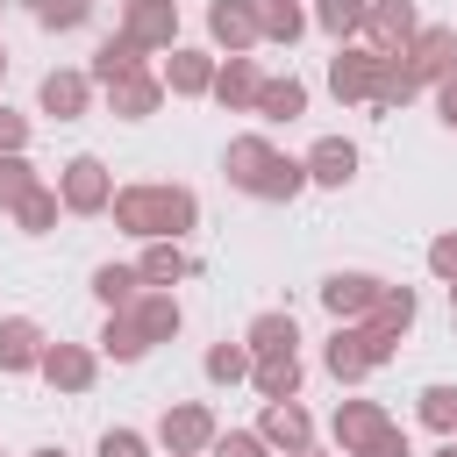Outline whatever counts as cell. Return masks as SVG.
<instances>
[{"mask_svg":"<svg viewBox=\"0 0 457 457\" xmlns=\"http://www.w3.org/2000/svg\"><path fill=\"white\" fill-rule=\"evenodd\" d=\"M114 228L121 236H136V243H179L193 221H200V200H193V186H171V179H136V186H114Z\"/></svg>","mask_w":457,"mask_h":457,"instance_id":"cell-1","label":"cell"},{"mask_svg":"<svg viewBox=\"0 0 457 457\" xmlns=\"http://www.w3.org/2000/svg\"><path fill=\"white\" fill-rule=\"evenodd\" d=\"M393 350H400V336H386L378 321H336V336L321 343V364L336 386H364L378 364H393Z\"/></svg>","mask_w":457,"mask_h":457,"instance_id":"cell-2","label":"cell"},{"mask_svg":"<svg viewBox=\"0 0 457 457\" xmlns=\"http://www.w3.org/2000/svg\"><path fill=\"white\" fill-rule=\"evenodd\" d=\"M57 200H64V214H107L114 207V171L93 150H79V157L57 164Z\"/></svg>","mask_w":457,"mask_h":457,"instance_id":"cell-3","label":"cell"},{"mask_svg":"<svg viewBox=\"0 0 457 457\" xmlns=\"http://www.w3.org/2000/svg\"><path fill=\"white\" fill-rule=\"evenodd\" d=\"M214 436H221V421H214L207 400H171V407L157 414V443H164L171 457H207Z\"/></svg>","mask_w":457,"mask_h":457,"instance_id":"cell-4","label":"cell"},{"mask_svg":"<svg viewBox=\"0 0 457 457\" xmlns=\"http://www.w3.org/2000/svg\"><path fill=\"white\" fill-rule=\"evenodd\" d=\"M378 50L371 43H336V57H328V93L343 100V107H371V93H378Z\"/></svg>","mask_w":457,"mask_h":457,"instance_id":"cell-5","label":"cell"},{"mask_svg":"<svg viewBox=\"0 0 457 457\" xmlns=\"http://www.w3.org/2000/svg\"><path fill=\"white\" fill-rule=\"evenodd\" d=\"M414 36H421V14H414V0H371V7H364V29H357V43H371L378 57H400Z\"/></svg>","mask_w":457,"mask_h":457,"instance_id":"cell-6","label":"cell"},{"mask_svg":"<svg viewBox=\"0 0 457 457\" xmlns=\"http://www.w3.org/2000/svg\"><path fill=\"white\" fill-rule=\"evenodd\" d=\"M207 36H214V50H228V57H250V50L264 43L257 0H207Z\"/></svg>","mask_w":457,"mask_h":457,"instance_id":"cell-7","label":"cell"},{"mask_svg":"<svg viewBox=\"0 0 457 457\" xmlns=\"http://www.w3.org/2000/svg\"><path fill=\"white\" fill-rule=\"evenodd\" d=\"M378 293H386L378 271H328V278H321V307H328L336 321H364V314L378 307Z\"/></svg>","mask_w":457,"mask_h":457,"instance_id":"cell-8","label":"cell"},{"mask_svg":"<svg viewBox=\"0 0 457 457\" xmlns=\"http://www.w3.org/2000/svg\"><path fill=\"white\" fill-rule=\"evenodd\" d=\"M214 50H193V43H171V57H164V93H179V100H207L214 93Z\"/></svg>","mask_w":457,"mask_h":457,"instance_id":"cell-9","label":"cell"},{"mask_svg":"<svg viewBox=\"0 0 457 457\" xmlns=\"http://www.w3.org/2000/svg\"><path fill=\"white\" fill-rule=\"evenodd\" d=\"M36 107H43L50 121H79V114L93 107V71H71V64L43 71V86H36Z\"/></svg>","mask_w":457,"mask_h":457,"instance_id":"cell-10","label":"cell"},{"mask_svg":"<svg viewBox=\"0 0 457 457\" xmlns=\"http://www.w3.org/2000/svg\"><path fill=\"white\" fill-rule=\"evenodd\" d=\"M271 164H278V143L271 136H228V150H221V179L236 193H257Z\"/></svg>","mask_w":457,"mask_h":457,"instance_id":"cell-11","label":"cell"},{"mask_svg":"<svg viewBox=\"0 0 457 457\" xmlns=\"http://www.w3.org/2000/svg\"><path fill=\"white\" fill-rule=\"evenodd\" d=\"M328 428H336V450H343V457H364V450H371V443L393 428V414H386L378 400H343Z\"/></svg>","mask_w":457,"mask_h":457,"instance_id":"cell-12","label":"cell"},{"mask_svg":"<svg viewBox=\"0 0 457 457\" xmlns=\"http://www.w3.org/2000/svg\"><path fill=\"white\" fill-rule=\"evenodd\" d=\"M257 93H264V71H257V57H221L214 64V107H228V114H257Z\"/></svg>","mask_w":457,"mask_h":457,"instance_id":"cell-13","label":"cell"},{"mask_svg":"<svg viewBox=\"0 0 457 457\" xmlns=\"http://www.w3.org/2000/svg\"><path fill=\"white\" fill-rule=\"evenodd\" d=\"M107 93V114L114 121H150L157 107H164V79L157 71H121L114 86H100Z\"/></svg>","mask_w":457,"mask_h":457,"instance_id":"cell-14","label":"cell"},{"mask_svg":"<svg viewBox=\"0 0 457 457\" xmlns=\"http://www.w3.org/2000/svg\"><path fill=\"white\" fill-rule=\"evenodd\" d=\"M257 436H264L278 457H293V450H307V443H314V414H307L300 400H264V414H257Z\"/></svg>","mask_w":457,"mask_h":457,"instance_id":"cell-15","label":"cell"},{"mask_svg":"<svg viewBox=\"0 0 457 457\" xmlns=\"http://www.w3.org/2000/svg\"><path fill=\"white\" fill-rule=\"evenodd\" d=\"M407 64H414V79H421V86L457 79V29H443V21L428 29V21H421V36L407 43Z\"/></svg>","mask_w":457,"mask_h":457,"instance_id":"cell-16","label":"cell"},{"mask_svg":"<svg viewBox=\"0 0 457 457\" xmlns=\"http://www.w3.org/2000/svg\"><path fill=\"white\" fill-rule=\"evenodd\" d=\"M121 29L143 50H171L179 43V0H121Z\"/></svg>","mask_w":457,"mask_h":457,"instance_id":"cell-17","label":"cell"},{"mask_svg":"<svg viewBox=\"0 0 457 457\" xmlns=\"http://www.w3.org/2000/svg\"><path fill=\"white\" fill-rule=\"evenodd\" d=\"M36 371H43L57 393H86V386L100 378V350H86V343H50Z\"/></svg>","mask_w":457,"mask_h":457,"instance_id":"cell-18","label":"cell"},{"mask_svg":"<svg viewBox=\"0 0 457 457\" xmlns=\"http://www.w3.org/2000/svg\"><path fill=\"white\" fill-rule=\"evenodd\" d=\"M93 350H100V357H114V364H136V357H150L157 343L143 336V321H136V307H107V321H100V336H93Z\"/></svg>","mask_w":457,"mask_h":457,"instance_id":"cell-19","label":"cell"},{"mask_svg":"<svg viewBox=\"0 0 457 457\" xmlns=\"http://www.w3.org/2000/svg\"><path fill=\"white\" fill-rule=\"evenodd\" d=\"M43 350H50V336H43L29 314H0V371H7V378H14V371H36Z\"/></svg>","mask_w":457,"mask_h":457,"instance_id":"cell-20","label":"cell"},{"mask_svg":"<svg viewBox=\"0 0 457 457\" xmlns=\"http://www.w3.org/2000/svg\"><path fill=\"white\" fill-rule=\"evenodd\" d=\"M300 164H307V179H314V186H336V193H343V186L357 179V143H350V136H321Z\"/></svg>","mask_w":457,"mask_h":457,"instance_id":"cell-21","label":"cell"},{"mask_svg":"<svg viewBox=\"0 0 457 457\" xmlns=\"http://www.w3.org/2000/svg\"><path fill=\"white\" fill-rule=\"evenodd\" d=\"M129 307H136V321H143V336H150V343H171V336L186 328V307H179V293H171V286H143Z\"/></svg>","mask_w":457,"mask_h":457,"instance_id":"cell-22","label":"cell"},{"mask_svg":"<svg viewBox=\"0 0 457 457\" xmlns=\"http://www.w3.org/2000/svg\"><path fill=\"white\" fill-rule=\"evenodd\" d=\"M300 378H307L300 350H278V357H257V364H250V386H257V400H300Z\"/></svg>","mask_w":457,"mask_h":457,"instance_id":"cell-23","label":"cell"},{"mask_svg":"<svg viewBox=\"0 0 457 457\" xmlns=\"http://www.w3.org/2000/svg\"><path fill=\"white\" fill-rule=\"evenodd\" d=\"M143 57H150V50H143L129 29H114V36L93 50V64H86V71H93V86H114L121 71H143Z\"/></svg>","mask_w":457,"mask_h":457,"instance_id":"cell-24","label":"cell"},{"mask_svg":"<svg viewBox=\"0 0 457 457\" xmlns=\"http://www.w3.org/2000/svg\"><path fill=\"white\" fill-rule=\"evenodd\" d=\"M243 343L257 350V357H278V350H300V321L286 314V307H264L250 328H243Z\"/></svg>","mask_w":457,"mask_h":457,"instance_id":"cell-25","label":"cell"},{"mask_svg":"<svg viewBox=\"0 0 457 457\" xmlns=\"http://www.w3.org/2000/svg\"><path fill=\"white\" fill-rule=\"evenodd\" d=\"M257 21H264V43H278V50H293V43L314 29V14H307L300 0H257Z\"/></svg>","mask_w":457,"mask_h":457,"instance_id":"cell-26","label":"cell"},{"mask_svg":"<svg viewBox=\"0 0 457 457\" xmlns=\"http://www.w3.org/2000/svg\"><path fill=\"white\" fill-rule=\"evenodd\" d=\"M136 271H143V286H179V278H193V257L179 250V243H143V257H136Z\"/></svg>","mask_w":457,"mask_h":457,"instance_id":"cell-27","label":"cell"},{"mask_svg":"<svg viewBox=\"0 0 457 457\" xmlns=\"http://www.w3.org/2000/svg\"><path fill=\"white\" fill-rule=\"evenodd\" d=\"M414 93H421V79H414L407 50H400V57H386V64H378V93H371V107H378V114H393V107H407Z\"/></svg>","mask_w":457,"mask_h":457,"instance_id":"cell-28","label":"cell"},{"mask_svg":"<svg viewBox=\"0 0 457 457\" xmlns=\"http://www.w3.org/2000/svg\"><path fill=\"white\" fill-rule=\"evenodd\" d=\"M307 114V86L286 71V79H264V93H257V121H300Z\"/></svg>","mask_w":457,"mask_h":457,"instance_id":"cell-29","label":"cell"},{"mask_svg":"<svg viewBox=\"0 0 457 457\" xmlns=\"http://www.w3.org/2000/svg\"><path fill=\"white\" fill-rule=\"evenodd\" d=\"M307 186H314V179H307V164H300V157H286V150H278V164H271V171H264V186H257V193H250V200H264V207H286V200H300V193H307Z\"/></svg>","mask_w":457,"mask_h":457,"instance_id":"cell-30","label":"cell"},{"mask_svg":"<svg viewBox=\"0 0 457 457\" xmlns=\"http://www.w3.org/2000/svg\"><path fill=\"white\" fill-rule=\"evenodd\" d=\"M250 364H257V350H250V343H214V350L200 357L207 386H243V378H250Z\"/></svg>","mask_w":457,"mask_h":457,"instance_id":"cell-31","label":"cell"},{"mask_svg":"<svg viewBox=\"0 0 457 457\" xmlns=\"http://www.w3.org/2000/svg\"><path fill=\"white\" fill-rule=\"evenodd\" d=\"M143 293V271L136 264H93V300L100 307H129Z\"/></svg>","mask_w":457,"mask_h":457,"instance_id":"cell-32","label":"cell"},{"mask_svg":"<svg viewBox=\"0 0 457 457\" xmlns=\"http://www.w3.org/2000/svg\"><path fill=\"white\" fill-rule=\"evenodd\" d=\"M414 314H421V300H414V286H386V293H378V307H371L364 321H378L386 336H407V328H414Z\"/></svg>","mask_w":457,"mask_h":457,"instance_id":"cell-33","label":"cell"},{"mask_svg":"<svg viewBox=\"0 0 457 457\" xmlns=\"http://www.w3.org/2000/svg\"><path fill=\"white\" fill-rule=\"evenodd\" d=\"M364 7H371V0H314V29H321V36H336V43H357Z\"/></svg>","mask_w":457,"mask_h":457,"instance_id":"cell-34","label":"cell"},{"mask_svg":"<svg viewBox=\"0 0 457 457\" xmlns=\"http://www.w3.org/2000/svg\"><path fill=\"white\" fill-rule=\"evenodd\" d=\"M43 186V171L29 164V150H14V157H0V214H14L29 193Z\"/></svg>","mask_w":457,"mask_h":457,"instance_id":"cell-35","label":"cell"},{"mask_svg":"<svg viewBox=\"0 0 457 457\" xmlns=\"http://www.w3.org/2000/svg\"><path fill=\"white\" fill-rule=\"evenodd\" d=\"M57 214H64L57 186H36V193L14 207V228H21V236H50V228H57Z\"/></svg>","mask_w":457,"mask_h":457,"instance_id":"cell-36","label":"cell"},{"mask_svg":"<svg viewBox=\"0 0 457 457\" xmlns=\"http://www.w3.org/2000/svg\"><path fill=\"white\" fill-rule=\"evenodd\" d=\"M29 14H36V29L64 36V29H86L93 21V0H29Z\"/></svg>","mask_w":457,"mask_h":457,"instance_id":"cell-37","label":"cell"},{"mask_svg":"<svg viewBox=\"0 0 457 457\" xmlns=\"http://www.w3.org/2000/svg\"><path fill=\"white\" fill-rule=\"evenodd\" d=\"M414 414H421V421H428L436 436H457V386H421Z\"/></svg>","mask_w":457,"mask_h":457,"instance_id":"cell-38","label":"cell"},{"mask_svg":"<svg viewBox=\"0 0 457 457\" xmlns=\"http://www.w3.org/2000/svg\"><path fill=\"white\" fill-rule=\"evenodd\" d=\"M207 457H278V450H271V443H264L257 428H221Z\"/></svg>","mask_w":457,"mask_h":457,"instance_id":"cell-39","label":"cell"},{"mask_svg":"<svg viewBox=\"0 0 457 457\" xmlns=\"http://www.w3.org/2000/svg\"><path fill=\"white\" fill-rule=\"evenodd\" d=\"M93 457H150V436H143V428H107Z\"/></svg>","mask_w":457,"mask_h":457,"instance_id":"cell-40","label":"cell"},{"mask_svg":"<svg viewBox=\"0 0 457 457\" xmlns=\"http://www.w3.org/2000/svg\"><path fill=\"white\" fill-rule=\"evenodd\" d=\"M428 271L450 286L457 278V228H443V236H428Z\"/></svg>","mask_w":457,"mask_h":457,"instance_id":"cell-41","label":"cell"},{"mask_svg":"<svg viewBox=\"0 0 457 457\" xmlns=\"http://www.w3.org/2000/svg\"><path fill=\"white\" fill-rule=\"evenodd\" d=\"M29 136H36V129H29V114H14V107L0 100V157H14V150H29Z\"/></svg>","mask_w":457,"mask_h":457,"instance_id":"cell-42","label":"cell"},{"mask_svg":"<svg viewBox=\"0 0 457 457\" xmlns=\"http://www.w3.org/2000/svg\"><path fill=\"white\" fill-rule=\"evenodd\" d=\"M436 121H443V129H457V79H443V86H436Z\"/></svg>","mask_w":457,"mask_h":457,"instance_id":"cell-43","label":"cell"},{"mask_svg":"<svg viewBox=\"0 0 457 457\" xmlns=\"http://www.w3.org/2000/svg\"><path fill=\"white\" fill-rule=\"evenodd\" d=\"M364 457H407V436H400V421H393V428H386V436H378Z\"/></svg>","mask_w":457,"mask_h":457,"instance_id":"cell-44","label":"cell"},{"mask_svg":"<svg viewBox=\"0 0 457 457\" xmlns=\"http://www.w3.org/2000/svg\"><path fill=\"white\" fill-rule=\"evenodd\" d=\"M428 457H457V436H443V443H436V450H428Z\"/></svg>","mask_w":457,"mask_h":457,"instance_id":"cell-45","label":"cell"},{"mask_svg":"<svg viewBox=\"0 0 457 457\" xmlns=\"http://www.w3.org/2000/svg\"><path fill=\"white\" fill-rule=\"evenodd\" d=\"M29 457H64V450H57V443H43V450H29Z\"/></svg>","mask_w":457,"mask_h":457,"instance_id":"cell-46","label":"cell"},{"mask_svg":"<svg viewBox=\"0 0 457 457\" xmlns=\"http://www.w3.org/2000/svg\"><path fill=\"white\" fill-rule=\"evenodd\" d=\"M293 457H321V450H314V443H307V450H293Z\"/></svg>","mask_w":457,"mask_h":457,"instance_id":"cell-47","label":"cell"},{"mask_svg":"<svg viewBox=\"0 0 457 457\" xmlns=\"http://www.w3.org/2000/svg\"><path fill=\"white\" fill-rule=\"evenodd\" d=\"M450 314H457V278H450Z\"/></svg>","mask_w":457,"mask_h":457,"instance_id":"cell-48","label":"cell"},{"mask_svg":"<svg viewBox=\"0 0 457 457\" xmlns=\"http://www.w3.org/2000/svg\"><path fill=\"white\" fill-rule=\"evenodd\" d=\"M0 79H7V50H0Z\"/></svg>","mask_w":457,"mask_h":457,"instance_id":"cell-49","label":"cell"}]
</instances>
